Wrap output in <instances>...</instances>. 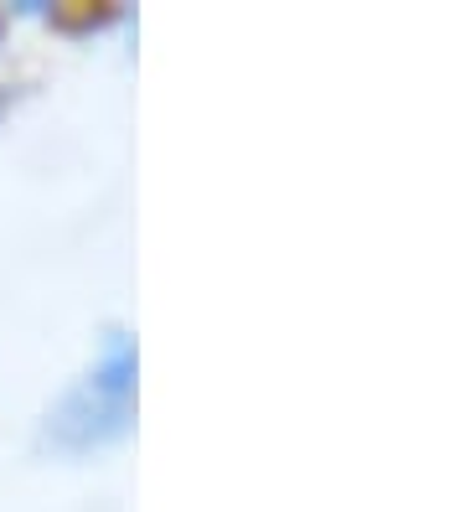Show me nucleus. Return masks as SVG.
Wrapping results in <instances>:
<instances>
[{
	"instance_id": "1",
	"label": "nucleus",
	"mask_w": 465,
	"mask_h": 512,
	"mask_svg": "<svg viewBox=\"0 0 465 512\" xmlns=\"http://www.w3.org/2000/svg\"><path fill=\"white\" fill-rule=\"evenodd\" d=\"M135 373L140 352L130 331H109L93 363L62 388L42 419V445L57 456H93L135 430Z\"/></svg>"
}]
</instances>
